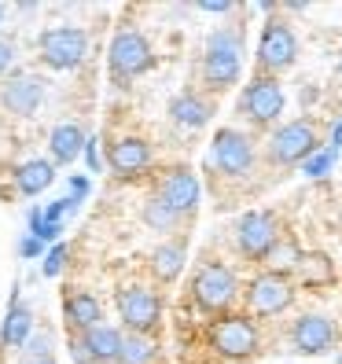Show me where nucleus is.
Returning a JSON list of instances; mask_svg holds the SVG:
<instances>
[{"label":"nucleus","mask_w":342,"mask_h":364,"mask_svg":"<svg viewBox=\"0 0 342 364\" xmlns=\"http://www.w3.org/2000/svg\"><path fill=\"white\" fill-rule=\"evenodd\" d=\"M243 37L236 30H213L203 48V81L210 92H225L240 81Z\"/></svg>","instance_id":"1"},{"label":"nucleus","mask_w":342,"mask_h":364,"mask_svg":"<svg viewBox=\"0 0 342 364\" xmlns=\"http://www.w3.org/2000/svg\"><path fill=\"white\" fill-rule=\"evenodd\" d=\"M240 294V284H236V272L221 262H210L196 272V280H191V298H196V306L203 313H218L225 316V309L236 302Z\"/></svg>","instance_id":"2"},{"label":"nucleus","mask_w":342,"mask_h":364,"mask_svg":"<svg viewBox=\"0 0 342 364\" xmlns=\"http://www.w3.org/2000/svg\"><path fill=\"white\" fill-rule=\"evenodd\" d=\"M298 59V37L294 30L284 23V18H269L262 26V37H258V74L262 77H276L294 67Z\"/></svg>","instance_id":"3"},{"label":"nucleus","mask_w":342,"mask_h":364,"mask_svg":"<svg viewBox=\"0 0 342 364\" xmlns=\"http://www.w3.org/2000/svg\"><path fill=\"white\" fill-rule=\"evenodd\" d=\"M210 346L228 360H247L258 353V328L240 313H225L210 324Z\"/></svg>","instance_id":"4"},{"label":"nucleus","mask_w":342,"mask_h":364,"mask_svg":"<svg viewBox=\"0 0 342 364\" xmlns=\"http://www.w3.org/2000/svg\"><path fill=\"white\" fill-rule=\"evenodd\" d=\"M107 63H111V74L129 81V77H140L155 67V52L147 45V37L137 33V30H118L111 48H107Z\"/></svg>","instance_id":"5"},{"label":"nucleus","mask_w":342,"mask_h":364,"mask_svg":"<svg viewBox=\"0 0 342 364\" xmlns=\"http://www.w3.org/2000/svg\"><path fill=\"white\" fill-rule=\"evenodd\" d=\"M316 151H320V140H316V129L306 118H294V122L280 125L269 140V159L276 166H302Z\"/></svg>","instance_id":"6"},{"label":"nucleus","mask_w":342,"mask_h":364,"mask_svg":"<svg viewBox=\"0 0 342 364\" xmlns=\"http://www.w3.org/2000/svg\"><path fill=\"white\" fill-rule=\"evenodd\" d=\"M85 52H89V33L81 26H55L41 33V59L52 70H74L85 63Z\"/></svg>","instance_id":"7"},{"label":"nucleus","mask_w":342,"mask_h":364,"mask_svg":"<svg viewBox=\"0 0 342 364\" xmlns=\"http://www.w3.org/2000/svg\"><path fill=\"white\" fill-rule=\"evenodd\" d=\"M276 243H280V225H276V218L269 210H250V213L240 218V225H236V247H240L243 258L265 262Z\"/></svg>","instance_id":"8"},{"label":"nucleus","mask_w":342,"mask_h":364,"mask_svg":"<svg viewBox=\"0 0 342 364\" xmlns=\"http://www.w3.org/2000/svg\"><path fill=\"white\" fill-rule=\"evenodd\" d=\"M118 316H122V324L125 331H133V335H151L159 328V320H162V302H159V294L155 291H147V287H125L118 291Z\"/></svg>","instance_id":"9"},{"label":"nucleus","mask_w":342,"mask_h":364,"mask_svg":"<svg viewBox=\"0 0 342 364\" xmlns=\"http://www.w3.org/2000/svg\"><path fill=\"white\" fill-rule=\"evenodd\" d=\"M284 103H287V96H284V89H280V81L258 74V77H254L247 89H243L240 111H243L254 125H272L276 118L284 114Z\"/></svg>","instance_id":"10"},{"label":"nucleus","mask_w":342,"mask_h":364,"mask_svg":"<svg viewBox=\"0 0 342 364\" xmlns=\"http://www.w3.org/2000/svg\"><path fill=\"white\" fill-rule=\"evenodd\" d=\"M210 159H213V166H218L225 177H243V173H250V166H254V144H250L247 133L228 129L225 125V129L213 133Z\"/></svg>","instance_id":"11"},{"label":"nucleus","mask_w":342,"mask_h":364,"mask_svg":"<svg viewBox=\"0 0 342 364\" xmlns=\"http://www.w3.org/2000/svg\"><path fill=\"white\" fill-rule=\"evenodd\" d=\"M247 302H250V313H254V316H276V313H284V309L294 302L291 276H280V272L254 276L250 291H247Z\"/></svg>","instance_id":"12"},{"label":"nucleus","mask_w":342,"mask_h":364,"mask_svg":"<svg viewBox=\"0 0 342 364\" xmlns=\"http://www.w3.org/2000/svg\"><path fill=\"white\" fill-rule=\"evenodd\" d=\"M199 196H203L199 177L191 173L188 166L169 169V173L159 181V191H155V199H162L169 210L177 213V218H191V213H196V206H199Z\"/></svg>","instance_id":"13"},{"label":"nucleus","mask_w":342,"mask_h":364,"mask_svg":"<svg viewBox=\"0 0 342 364\" xmlns=\"http://www.w3.org/2000/svg\"><path fill=\"white\" fill-rule=\"evenodd\" d=\"M0 103H4L8 114L30 118V114H37V107L45 103V81L33 77V74H11L0 85Z\"/></svg>","instance_id":"14"},{"label":"nucleus","mask_w":342,"mask_h":364,"mask_svg":"<svg viewBox=\"0 0 342 364\" xmlns=\"http://www.w3.org/2000/svg\"><path fill=\"white\" fill-rule=\"evenodd\" d=\"M335 324L328 316H320V313H309L302 320H294V328H291V342H294V350L298 353H306V357H316V353H328L335 346Z\"/></svg>","instance_id":"15"},{"label":"nucleus","mask_w":342,"mask_h":364,"mask_svg":"<svg viewBox=\"0 0 342 364\" xmlns=\"http://www.w3.org/2000/svg\"><path fill=\"white\" fill-rule=\"evenodd\" d=\"M107 162H111V169L118 177H137L147 169V162H151V144L140 140V136H125V140L111 144Z\"/></svg>","instance_id":"16"},{"label":"nucleus","mask_w":342,"mask_h":364,"mask_svg":"<svg viewBox=\"0 0 342 364\" xmlns=\"http://www.w3.org/2000/svg\"><path fill=\"white\" fill-rule=\"evenodd\" d=\"M63 320H67V328L85 335L92 331L96 324H103V306L100 298L89 294V291H70L67 298H63Z\"/></svg>","instance_id":"17"},{"label":"nucleus","mask_w":342,"mask_h":364,"mask_svg":"<svg viewBox=\"0 0 342 364\" xmlns=\"http://www.w3.org/2000/svg\"><path fill=\"white\" fill-rule=\"evenodd\" d=\"M81 342H85V350L92 353L96 364H118L125 331L114 328V324H96L92 331H85V335H81Z\"/></svg>","instance_id":"18"},{"label":"nucleus","mask_w":342,"mask_h":364,"mask_svg":"<svg viewBox=\"0 0 342 364\" xmlns=\"http://www.w3.org/2000/svg\"><path fill=\"white\" fill-rule=\"evenodd\" d=\"M184 262H188V243L184 240H166L151 250V272H155L159 284H173L184 272Z\"/></svg>","instance_id":"19"},{"label":"nucleus","mask_w":342,"mask_h":364,"mask_svg":"<svg viewBox=\"0 0 342 364\" xmlns=\"http://www.w3.org/2000/svg\"><path fill=\"white\" fill-rule=\"evenodd\" d=\"M85 129L81 125H74V122H63V125H55L52 129V136H48V151H52V166H70L81 151H85Z\"/></svg>","instance_id":"20"},{"label":"nucleus","mask_w":342,"mask_h":364,"mask_svg":"<svg viewBox=\"0 0 342 364\" xmlns=\"http://www.w3.org/2000/svg\"><path fill=\"white\" fill-rule=\"evenodd\" d=\"M210 114H213V103L203 100L199 92H181L169 100V118L177 125H184V129H203L210 122Z\"/></svg>","instance_id":"21"},{"label":"nucleus","mask_w":342,"mask_h":364,"mask_svg":"<svg viewBox=\"0 0 342 364\" xmlns=\"http://www.w3.org/2000/svg\"><path fill=\"white\" fill-rule=\"evenodd\" d=\"M52 181H55L52 159H26L23 166H15V188L23 196H41V191L52 188Z\"/></svg>","instance_id":"22"},{"label":"nucleus","mask_w":342,"mask_h":364,"mask_svg":"<svg viewBox=\"0 0 342 364\" xmlns=\"http://www.w3.org/2000/svg\"><path fill=\"white\" fill-rule=\"evenodd\" d=\"M30 331H33V313L30 306L15 302L8 309V320H4V331H0V338H4V346L11 350H26L30 346Z\"/></svg>","instance_id":"23"},{"label":"nucleus","mask_w":342,"mask_h":364,"mask_svg":"<svg viewBox=\"0 0 342 364\" xmlns=\"http://www.w3.org/2000/svg\"><path fill=\"white\" fill-rule=\"evenodd\" d=\"M155 342L147 338V335H133V331H125V342H122V357L118 364H151L155 360Z\"/></svg>","instance_id":"24"},{"label":"nucleus","mask_w":342,"mask_h":364,"mask_svg":"<svg viewBox=\"0 0 342 364\" xmlns=\"http://www.w3.org/2000/svg\"><path fill=\"white\" fill-rule=\"evenodd\" d=\"M294 272L302 276V284H328L335 276V269H331V262L324 258V254H302V262H298Z\"/></svg>","instance_id":"25"},{"label":"nucleus","mask_w":342,"mask_h":364,"mask_svg":"<svg viewBox=\"0 0 342 364\" xmlns=\"http://www.w3.org/2000/svg\"><path fill=\"white\" fill-rule=\"evenodd\" d=\"M144 221L151 225L155 232H173V228L181 225V218H177V213L169 210V206H166L162 199H155V196L144 203Z\"/></svg>","instance_id":"26"},{"label":"nucleus","mask_w":342,"mask_h":364,"mask_svg":"<svg viewBox=\"0 0 342 364\" xmlns=\"http://www.w3.org/2000/svg\"><path fill=\"white\" fill-rule=\"evenodd\" d=\"M272 269L269 272H280V276H287L291 269H298V262H302V250H298L294 243H287V240H280L272 250H269V258H265Z\"/></svg>","instance_id":"27"},{"label":"nucleus","mask_w":342,"mask_h":364,"mask_svg":"<svg viewBox=\"0 0 342 364\" xmlns=\"http://www.w3.org/2000/svg\"><path fill=\"white\" fill-rule=\"evenodd\" d=\"M335 159H338V151H331V147H320L316 155H309V159L302 162V173H306V177H313V181L328 177L331 169H335Z\"/></svg>","instance_id":"28"},{"label":"nucleus","mask_w":342,"mask_h":364,"mask_svg":"<svg viewBox=\"0 0 342 364\" xmlns=\"http://www.w3.org/2000/svg\"><path fill=\"white\" fill-rule=\"evenodd\" d=\"M63 265H67V243H52L48 250H45V265H41V272L48 276V280H55V276L63 272Z\"/></svg>","instance_id":"29"},{"label":"nucleus","mask_w":342,"mask_h":364,"mask_svg":"<svg viewBox=\"0 0 342 364\" xmlns=\"http://www.w3.org/2000/svg\"><path fill=\"white\" fill-rule=\"evenodd\" d=\"M45 250H48V247L41 243L37 235H26V240L18 243V254H23V258H37V254H45Z\"/></svg>","instance_id":"30"},{"label":"nucleus","mask_w":342,"mask_h":364,"mask_svg":"<svg viewBox=\"0 0 342 364\" xmlns=\"http://www.w3.org/2000/svg\"><path fill=\"white\" fill-rule=\"evenodd\" d=\"M89 188H92V184H89V177H70V199H74V203H81L85 196H89Z\"/></svg>","instance_id":"31"},{"label":"nucleus","mask_w":342,"mask_h":364,"mask_svg":"<svg viewBox=\"0 0 342 364\" xmlns=\"http://www.w3.org/2000/svg\"><path fill=\"white\" fill-rule=\"evenodd\" d=\"M70 353H74V360H78V364H96V360H92V353L85 350L81 335H78V338H70Z\"/></svg>","instance_id":"32"},{"label":"nucleus","mask_w":342,"mask_h":364,"mask_svg":"<svg viewBox=\"0 0 342 364\" xmlns=\"http://www.w3.org/2000/svg\"><path fill=\"white\" fill-rule=\"evenodd\" d=\"M11 63H15V48L8 45V41H0V77L11 70Z\"/></svg>","instance_id":"33"},{"label":"nucleus","mask_w":342,"mask_h":364,"mask_svg":"<svg viewBox=\"0 0 342 364\" xmlns=\"http://www.w3.org/2000/svg\"><path fill=\"white\" fill-rule=\"evenodd\" d=\"M199 11H210V15H225V11H232V4H228V0H203V4H199Z\"/></svg>","instance_id":"34"},{"label":"nucleus","mask_w":342,"mask_h":364,"mask_svg":"<svg viewBox=\"0 0 342 364\" xmlns=\"http://www.w3.org/2000/svg\"><path fill=\"white\" fill-rule=\"evenodd\" d=\"M85 155H89V169H92V173H100V155H96V140L92 136L85 140Z\"/></svg>","instance_id":"35"},{"label":"nucleus","mask_w":342,"mask_h":364,"mask_svg":"<svg viewBox=\"0 0 342 364\" xmlns=\"http://www.w3.org/2000/svg\"><path fill=\"white\" fill-rule=\"evenodd\" d=\"M331 151H342V118L335 122V129H331Z\"/></svg>","instance_id":"36"},{"label":"nucleus","mask_w":342,"mask_h":364,"mask_svg":"<svg viewBox=\"0 0 342 364\" xmlns=\"http://www.w3.org/2000/svg\"><path fill=\"white\" fill-rule=\"evenodd\" d=\"M30 364H55V357H33Z\"/></svg>","instance_id":"37"},{"label":"nucleus","mask_w":342,"mask_h":364,"mask_svg":"<svg viewBox=\"0 0 342 364\" xmlns=\"http://www.w3.org/2000/svg\"><path fill=\"white\" fill-rule=\"evenodd\" d=\"M0 23H4V4H0Z\"/></svg>","instance_id":"38"}]
</instances>
